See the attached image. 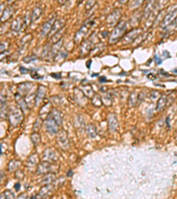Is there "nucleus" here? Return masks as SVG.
<instances>
[{
  "instance_id": "obj_19",
  "label": "nucleus",
  "mask_w": 177,
  "mask_h": 199,
  "mask_svg": "<svg viewBox=\"0 0 177 199\" xmlns=\"http://www.w3.org/2000/svg\"><path fill=\"white\" fill-rule=\"evenodd\" d=\"M91 40L90 39V40H87L85 41L82 45V47H81V52H82V53H84L86 51H88V50L91 49Z\"/></svg>"
},
{
  "instance_id": "obj_4",
  "label": "nucleus",
  "mask_w": 177,
  "mask_h": 199,
  "mask_svg": "<svg viewBox=\"0 0 177 199\" xmlns=\"http://www.w3.org/2000/svg\"><path fill=\"white\" fill-rule=\"evenodd\" d=\"M55 20V15H54L53 17H51V19H48L47 21H45V22L43 23V27H42V28H41V31H40L41 36L44 37V36L50 34V32H51V28H52V26L54 24Z\"/></svg>"
},
{
  "instance_id": "obj_7",
  "label": "nucleus",
  "mask_w": 177,
  "mask_h": 199,
  "mask_svg": "<svg viewBox=\"0 0 177 199\" xmlns=\"http://www.w3.org/2000/svg\"><path fill=\"white\" fill-rule=\"evenodd\" d=\"M45 127H46V130L48 131L51 134H53L57 132V128H58V124L53 119L51 116H49L47 119L45 120Z\"/></svg>"
},
{
  "instance_id": "obj_6",
  "label": "nucleus",
  "mask_w": 177,
  "mask_h": 199,
  "mask_svg": "<svg viewBox=\"0 0 177 199\" xmlns=\"http://www.w3.org/2000/svg\"><path fill=\"white\" fill-rule=\"evenodd\" d=\"M139 33H140V29L139 28H135L132 31L128 32V34L122 39V43L123 44L125 43V44H129L130 42H132L134 39L136 38V37L139 35Z\"/></svg>"
},
{
  "instance_id": "obj_10",
  "label": "nucleus",
  "mask_w": 177,
  "mask_h": 199,
  "mask_svg": "<svg viewBox=\"0 0 177 199\" xmlns=\"http://www.w3.org/2000/svg\"><path fill=\"white\" fill-rule=\"evenodd\" d=\"M119 17H120V12H119V10H114L113 13H111L110 14L107 16L106 21L108 22V24L112 25V24L115 23V21L119 19Z\"/></svg>"
},
{
  "instance_id": "obj_13",
  "label": "nucleus",
  "mask_w": 177,
  "mask_h": 199,
  "mask_svg": "<svg viewBox=\"0 0 177 199\" xmlns=\"http://www.w3.org/2000/svg\"><path fill=\"white\" fill-rule=\"evenodd\" d=\"M58 140H59V144L60 145L62 148L66 149L68 144V141H67V138L66 136V134L65 132H63V135H60L58 136Z\"/></svg>"
},
{
  "instance_id": "obj_24",
  "label": "nucleus",
  "mask_w": 177,
  "mask_h": 199,
  "mask_svg": "<svg viewBox=\"0 0 177 199\" xmlns=\"http://www.w3.org/2000/svg\"><path fill=\"white\" fill-rule=\"evenodd\" d=\"M31 76H32L33 78H35V79H39V78H42V76H40V75H37L36 72H33V73H31Z\"/></svg>"
},
{
  "instance_id": "obj_3",
  "label": "nucleus",
  "mask_w": 177,
  "mask_h": 199,
  "mask_svg": "<svg viewBox=\"0 0 177 199\" xmlns=\"http://www.w3.org/2000/svg\"><path fill=\"white\" fill-rule=\"evenodd\" d=\"M177 17V8L172 10L171 12L167 13L165 15L163 20L160 23V27L161 28H167L168 26L171 25V22Z\"/></svg>"
},
{
  "instance_id": "obj_14",
  "label": "nucleus",
  "mask_w": 177,
  "mask_h": 199,
  "mask_svg": "<svg viewBox=\"0 0 177 199\" xmlns=\"http://www.w3.org/2000/svg\"><path fill=\"white\" fill-rule=\"evenodd\" d=\"M136 101H138V96L135 92H132L129 96V99H128V106L130 107H133L135 105Z\"/></svg>"
},
{
  "instance_id": "obj_15",
  "label": "nucleus",
  "mask_w": 177,
  "mask_h": 199,
  "mask_svg": "<svg viewBox=\"0 0 177 199\" xmlns=\"http://www.w3.org/2000/svg\"><path fill=\"white\" fill-rule=\"evenodd\" d=\"M20 27H21V19L19 17V18L15 19L12 21L11 28H12V29L13 31H18L19 29L20 28Z\"/></svg>"
},
{
  "instance_id": "obj_16",
  "label": "nucleus",
  "mask_w": 177,
  "mask_h": 199,
  "mask_svg": "<svg viewBox=\"0 0 177 199\" xmlns=\"http://www.w3.org/2000/svg\"><path fill=\"white\" fill-rule=\"evenodd\" d=\"M46 91V89L43 87V86H40V87L38 88V94H37V97H36V105H37V103H38V101L40 102L41 99L43 98V97L44 96V92Z\"/></svg>"
},
{
  "instance_id": "obj_26",
  "label": "nucleus",
  "mask_w": 177,
  "mask_h": 199,
  "mask_svg": "<svg viewBox=\"0 0 177 199\" xmlns=\"http://www.w3.org/2000/svg\"><path fill=\"white\" fill-rule=\"evenodd\" d=\"M51 76H53V77H55L57 79H59L60 77V74H59V75H56V74H51Z\"/></svg>"
},
{
  "instance_id": "obj_22",
  "label": "nucleus",
  "mask_w": 177,
  "mask_h": 199,
  "mask_svg": "<svg viewBox=\"0 0 177 199\" xmlns=\"http://www.w3.org/2000/svg\"><path fill=\"white\" fill-rule=\"evenodd\" d=\"M31 140H32V142L35 143V144H37L40 142V136H39V134H37V133H34V134H32L31 135Z\"/></svg>"
},
{
  "instance_id": "obj_23",
  "label": "nucleus",
  "mask_w": 177,
  "mask_h": 199,
  "mask_svg": "<svg viewBox=\"0 0 177 199\" xmlns=\"http://www.w3.org/2000/svg\"><path fill=\"white\" fill-rule=\"evenodd\" d=\"M150 97H151V98H152V99L155 100V99H159V97H161V95H160V92H159V91H157V90H153V91L151 92Z\"/></svg>"
},
{
  "instance_id": "obj_17",
  "label": "nucleus",
  "mask_w": 177,
  "mask_h": 199,
  "mask_svg": "<svg viewBox=\"0 0 177 199\" xmlns=\"http://www.w3.org/2000/svg\"><path fill=\"white\" fill-rule=\"evenodd\" d=\"M50 116L55 120L56 122H57V124L58 125L61 124L62 118H61V116H60V112H58L57 110H54V111H52V113H51V114H50Z\"/></svg>"
},
{
  "instance_id": "obj_5",
  "label": "nucleus",
  "mask_w": 177,
  "mask_h": 199,
  "mask_svg": "<svg viewBox=\"0 0 177 199\" xmlns=\"http://www.w3.org/2000/svg\"><path fill=\"white\" fill-rule=\"evenodd\" d=\"M22 119V115L21 112L18 109H13L12 112L10 113V122L12 125H17L19 124Z\"/></svg>"
},
{
  "instance_id": "obj_20",
  "label": "nucleus",
  "mask_w": 177,
  "mask_h": 199,
  "mask_svg": "<svg viewBox=\"0 0 177 199\" xmlns=\"http://www.w3.org/2000/svg\"><path fill=\"white\" fill-rule=\"evenodd\" d=\"M86 130H87V133H88V135L90 136L91 137H95L96 136V135H97V131H96V128H95V127L93 126L92 124H90L87 126V128H86Z\"/></svg>"
},
{
  "instance_id": "obj_1",
  "label": "nucleus",
  "mask_w": 177,
  "mask_h": 199,
  "mask_svg": "<svg viewBox=\"0 0 177 199\" xmlns=\"http://www.w3.org/2000/svg\"><path fill=\"white\" fill-rule=\"evenodd\" d=\"M126 27H127L126 21H124V20L120 21L116 25V27L113 28V30L112 31V33H111L110 37H109V43L113 44V43H115L116 41H118L120 38L122 37L123 32L125 31V29H126Z\"/></svg>"
},
{
  "instance_id": "obj_25",
  "label": "nucleus",
  "mask_w": 177,
  "mask_h": 199,
  "mask_svg": "<svg viewBox=\"0 0 177 199\" xmlns=\"http://www.w3.org/2000/svg\"><path fill=\"white\" fill-rule=\"evenodd\" d=\"M143 96H144V92H141V93L138 94V100L140 102H142L144 100V97H143Z\"/></svg>"
},
{
  "instance_id": "obj_2",
  "label": "nucleus",
  "mask_w": 177,
  "mask_h": 199,
  "mask_svg": "<svg viewBox=\"0 0 177 199\" xmlns=\"http://www.w3.org/2000/svg\"><path fill=\"white\" fill-rule=\"evenodd\" d=\"M92 24H93V21H91V20L85 21V22L83 23V25L82 26V28H81L79 30L76 32V34H75V37H74V40H75V42H77V43H78V42L81 41V39L86 34H87L88 29L91 27Z\"/></svg>"
},
{
  "instance_id": "obj_18",
  "label": "nucleus",
  "mask_w": 177,
  "mask_h": 199,
  "mask_svg": "<svg viewBox=\"0 0 177 199\" xmlns=\"http://www.w3.org/2000/svg\"><path fill=\"white\" fill-rule=\"evenodd\" d=\"M12 12H13V9H12V6L10 7H7L6 10L4 11V13L2 14V17H1V19H2V21L3 20H6L9 17H10V15L12 14Z\"/></svg>"
},
{
  "instance_id": "obj_21",
  "label": "nucleus",
  "mask_w": 177,
  "mask_h": 199,
  "mask_svg": "<svg viewBox=\"0 0 177 199\" xmlns=\"http://www.w3.org/2000/svg\"><path fill=\"white\" fill-rule=\"evenodd\" d=\"M48 170H49V164L48 163H43L38 167V172L39 173H43V172H46Z\"/></svg>"
},
{
  "instance_id": "obj_11",
  "label": "nucleus",
  "mask_w": 177,
  "mask_h": 199,
  "mask_svg": "<svg viewBox=\"0 0 177 199\" xmlns=\"http://www.w3.org/2000/svg\"><path fill=\"white\" fill-rule=\"evenodd\" d=\"M167 103V97L166 95H161V97L159 98L158 104H157V110L162 111L166 106Z\"/></svg>"
},
{
  "instance_id": "obj_12",
  "label": "nucleus",
  "mask_w": 177,
  "mask_h": 199,
  "mask_svg": "<svg viewBox=\"0 0 177 199\" xmlns=\"http://www.w3.org/2000/svg\"><path fill=\"white\" fill-rule=\"evenodd\" d=\"M41 13H42V8H41V7H34V9L32 10V13H31V20H32V21L37 20V19L40 17Z\"/></svg>"
},
{
  "instance_id": "obj_8",
  "label": "nucleus",
  "mask_w": 177,
  "mask_h": 199,
  "mask_svg": "<svg viewBox=\"0 0 177 199\" xmlns=\"http://www.w3.org/2000/svg\"><path fill=\"white\" fill-rule=\"evenodd\" d=\"M64 25H65V19H57L55 20L54 24L52 26V28L50 32V34H54L55 35L57 32H59L60 29H62L64 28Z\"/></svg>"
},
{
  "instance_id": "obj_9",
  "label": "nucleus",
  "mask_w": 177,
  "mask_h": 199,
  "mask_svg": "<svg viewBox=\"0 0 177 199\" xmlns=\"http://www.w3.org/2000/svg\"><path fill=\"white\" fill-rule=\"evenodd\" d=\"M108 123H109V129L111 131H114L116 129L118 121H117L116 117L113 113H110L108 115Z\"/></svg>"
}]
</instances>
